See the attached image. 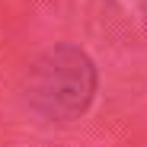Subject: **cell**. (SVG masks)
Returning a JSON list of instances; mask_svg holds the SVG:
<instances>
[{
    "label": "cell",
    "mask_w": 147,
    "mask_h": 147,
    "mask_svg": "<svg viewBox=\"0 0 147 147\" xmlns=\"http://www.w3.org/2000/svg\"><path fill=\"white\" fill-rule=\"evenodd\" d=\"M96 90V70L90 58L77 48H55L48 51L35 70H32V83L29 96L32 102L55 118H74L77 112L86 109Z\"/></svg>",
    "instance_id": "cell-1"
}]
</instances>
